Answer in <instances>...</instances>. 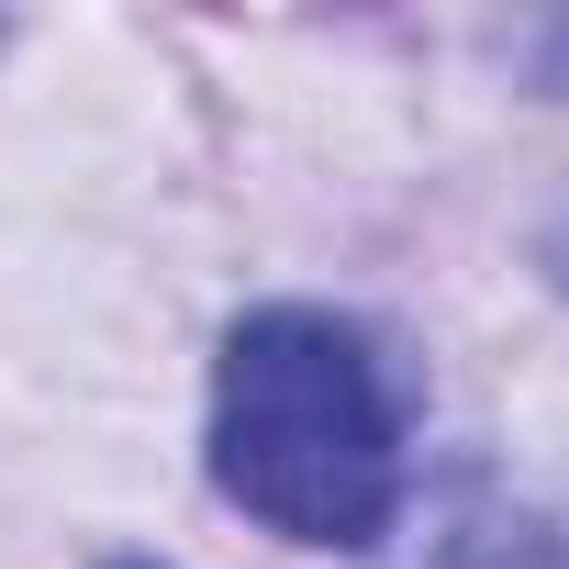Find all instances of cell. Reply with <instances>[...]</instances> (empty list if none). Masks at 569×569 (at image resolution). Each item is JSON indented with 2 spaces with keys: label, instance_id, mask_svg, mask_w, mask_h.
<instances>
[{
  "label": "cell",
  "instance_id": "1",
  "mask_svg": "<svg viewBox=\"0 0 569 569\" xmlns=\"http://www.w3.org/2000/svg\"><path fill=\"white\" fill-rule=\"evenodd\" d=\"M212 480L291 547H369L402 513V402L358 325L279 302L223 336Z\"/></svg>",
  "mask_w": 569,
  "mask_h": 569
},
{
  "label": "cell",
  "instance_id": "2",
  "mask_svg": "<svg viewBox=\"0 0 569 569\" xmlns=\"http://www.w3.org/2000/svg\"><path fill=\"white\" fill-rule=\"evenodd\" d=\"M123 569H146V558H123Z\"/></svg>",
  "mask_w": 569,
  "mask_h": 569
}]
</instances>
